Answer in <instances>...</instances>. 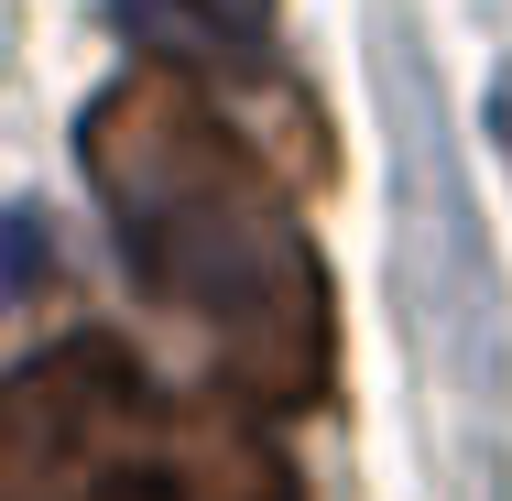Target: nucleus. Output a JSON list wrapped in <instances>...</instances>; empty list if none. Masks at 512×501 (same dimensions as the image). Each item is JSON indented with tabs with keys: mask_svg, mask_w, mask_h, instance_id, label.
<instances>
[{
	"mask_svg": "<svg viewBox=\"0 0 512 501\" xmlns=\"http://www.w3.org/2000/svg\"><path fill=\"white\" fill-rule=\"evenodd\" d=\"M33 284H44V229H33V218L11 207V218H0V316L33 295Z\"/></svg>",
	"mask_w": 512,
	"mask_h": 501,
	"instance_id": "nucleus-5",
	"label": "nucleus"
},
{
	"mask_svg": "<svg viewBox=\"0 0 512 501\" xmlns=\"http://www.w3.org/2000/svg\"><path fill=\"white\" fill-rule=\"evenodd\" d=\"M153 447V403L120 338H55L0 382V501H120Z\"/></svg>",
	"mask_w": 512,
	"mask_h": 501,
	"instance_id": "nucleus-2",
	"label": "nucleus"
},
{
	"mask_svg": "<svg viewBox=\"0 0 512 501\" xmlns=\"http://www.w3.org/2000/svg\"><path fill=\"white\" fill-rule=\"evenodd\" d=\"M120 501H306L295 458L273 436H240V425H153L142 469Z\"/></svg>",
	"mask_w": 512,
	"mask_h": 501,
	"instance_id": "nucleus-3",
	"label": "nucleus"
},
{
	"mask_svg": "<svg viewBox=\"0 0 512 501\" xmlns=\"http://www.w3.org/2000/svg\"><path fill=\"white\" fill-rule=\"evenodd\" d=\"M120 22L142 44H164L175 66H240L273 22V0H120Z\"/></svg>",
	"mask_w": 512,
	"mask_h": 501,
	"instance_id": "nucleus-4",
	"label": "nucleus"
},
{
	"mask_svg": "<svg viewBox=\"0 0 512 501\" xmlns=\"http://www.w3.org/2000/svg\"><path fill=\"white\" fill-rule=\"evenodd\" d=\"M77 153H88V186H99L131 273L218 338V371L262 414L327 403V382H338V305H327L316 240L273 197V164H251L240 131L164 66L120 77L88 109Z\"/></svg>",
	"mask_w": 512,
	"mask_h": 501,
	"instance_id": "nucleus-1",
	"label": "nucleus"
},
{
	"mask_svg": "<svg viewBox=\"0 0 512 501\" xmlns=\"http://www.w3.org/2000/svg\"><path fill=\"white\" fill-rule=\"evenodd\" d=\"M502 120H512V109H502Z\"/></svg>",
	"mask_w": 512,
	"mask_h": 501,
	"instance_id": "nucleus-6",
	"label": "nucleus"
}]
</instances>
